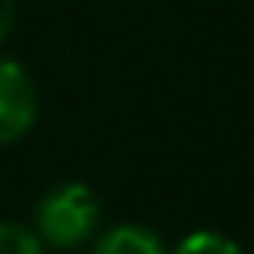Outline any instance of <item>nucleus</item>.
Here are the masks:
<instances>
[{"label":"nucleus","mask_w":254,"mask_h":254,"mask_svg":"<svg viewBox=\"0 0 254 254\" xmlns=\"http://www.w3.org/2000/svg\"><path fill=\"white\" fill-rule=\"evenodd\" d=\"M98 223H101V205L94 191L77 181L56 185L35 205V233L42 237V244L60 251L87 244L98 233Z\"/></svg>","instance_id":"1"},{"label":"nucleus","mask_w":254,"mask_h":254,"mask_svg":"<svg viewBox=\"0 0 254 254\" xmlns=\"http://www.w3.org/2000/svg\"><path fill=\"white\" fill-rule=\"evenodd\" d=\"M39 94L35 80L18 60L0 56V146H11L35 126Z\"/></svg>","instance_id":"2"},{"label":"nucleus","mask_w":254,"mask_h":254,"mask_svg":"<svg viewBox=\"0 0 254 254\" xmlns=\"http://www.w3.org/2000/svg\"><path fill=\"white\" fill-rule=\"evenodd\" d=\"M91 254H171L164 247V240L150 230V226H139V223H119L112 230H105L98 240H94V251Z\"/></svg>","instance_id":"3"},{"label":"nucleus","mask_w":254,"mask_h":254,"mask_svg":"<svg viewBox=\"0 0 254 254\" xmlns=\"http://www.w3.org/2000/svg\"><path fill=\"white\" fill-rule=\"evenodd\" d=\"M0 254H46V244L32 226L0 219Z\"/></svg>","instance_id":"4"},{"label":"nucleus","mask_w":254,"mask_h":254,"mask_svg":"<svg viewBox=\"0 0 254 254\" xmlns=\"http://www.w3.org/2000/svg\"><path fill=\"white\" fill-rule=\"evenodd\" d=\"M171 254H244V247H240L237 240L216 233V230H195V233H188Z\"/></svg>","instance_id":"5"},{"label":"nucleus","mask_w":254,"mask_h":254,"mask_svg":"<svg viewBox=\"0 0 254 254\" xmlns=\"http://www.w3.org/2000/svg\"><path fill=\"white\" fill-rule=\"evenodd\" d=\"M11 28H14V0H0V46L7 42Z\"/></svg>","instance_id":"6"}]
</instances>
